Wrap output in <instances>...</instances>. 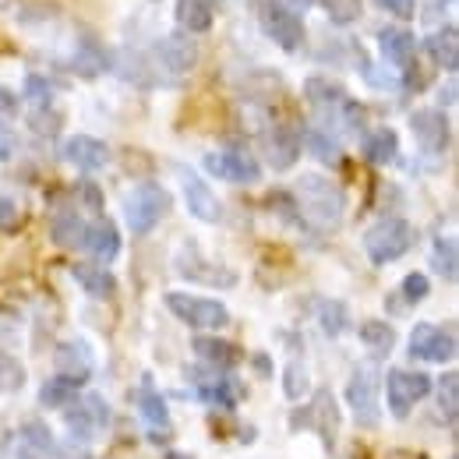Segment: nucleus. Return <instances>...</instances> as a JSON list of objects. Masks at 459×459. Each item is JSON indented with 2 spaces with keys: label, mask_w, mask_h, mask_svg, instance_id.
<instances>
[{
  "label": "nucleus",
  "mask_w": 459,
  "mask_h": 459,
  "mask_svg": "<svg viewBox=\"0 0 459 459\" xmlns=\"http://www.w3.org/2000/svg\"><path fill=\"white\" fill-rule=\"evenodd\" d=\"M293 198H297V209L304 212V220L315 223L318 230H336L343 223L346 195L336 180H329L322 173H300Z\"/></svg>",
  "instance_id": "nucleus-1"
},
{
  "label": "nucleus",
  "mask_w": 459,
  "mask_h": 459,
  "mask_svg": "<svg viewBox=\"0 0 459 459\" xmlns=\"http://www.w3.org/2000/svg\"><path fill=\"white\" fill-rule=\"evenodd\" d=\"M167 212H170V191L152 180H145L124 195V223L131 230V237L152 233Z\"/></svg>",
  "instance_id": "nucleus-2"
},
{
  "label": "nucleus",
  "mask_w": 459,
  "mask_h": 459,
  "mask_svg": "<svg viewBox=\"0 0 459 459\" xmlns=\"http://www.w3.org/2000/svg\"><path fill=\"white\" fill-rule=\"evenodd\" d=\"M413 223H406L403 216H382L378 223L364 230V251L371 258V265H393L413 247Z\"/></svg>",
  "instance_id": "nucleus-3"
},
{
  "label": "nucleus",
  "mask_w": 459,
  "mask_h": 459,
  "mask_svg": "<svg viewBox=\"0 0 459 459\" xmlns=\"http://www.w3.org/2000/svg\"><path fill=\"white\" fill-rule=\"evenodd\" d=\"M382 371L375 360H364L350 371V382H346V403H350V413L360 428H378L382 420Z\"/></svg>",
  "instance_id": "nucleus-4"
},
{
  "label": "nucleus",
  "mask_w": 459,
  "mask_h": 459,
  "mask_svg": "<svg viewBox=\"0 0 459 459\" xmlns=\"http://www.w3.org/2000/svg\"><path fill=\"white\" fill-rule=\"evenodd\" d=\"M340 428H343V413H340V403L329 389L311 393V400L300 410H293V417H290V431H315L325 449L336 446Z\"/></svg>",
  "instance_id": "nucleus-5"
},
{
  "label": "nucleus",
  "mask_w": 459,
  "mask_h": 459,
  "mask_svg": "<svg viewBox=\"0 0 459 459\" xmlns=\"http://www.w3.org/2000/svg\"><path fill=\"white\" fill-rule=\"evenodd\" d=\"M167 311H170L177 322L191 325V329H205V333H216L230 325V311L223 300L216 297H198V293H184V290H170L167 297Z\"/></svg>",
  "instance_id": "nucleus-6"
},
{
  "label": "nucleus",
  "mask_w": 459,
  "mask_h": 459,
  "mask_svg": "<svg viewBox=\"0 0 459 459\" xmlns=\"http://www.w3.org/2000/svg\"><path fill=\"white\" fill-rule=\"evenodd\" d=\"M258 22H262V32L287 54H297L304 47V18L300 11L290 7V0H262V11H258Z\"/></svg>",
  "instance_id": "nucleus-7"
},
{
  "label": "nucleus",
  "mask_w": 459,
  "mask_h": 459,
  "mask_svg": "<svg viewBox=\"0 0 459 459\" xmlns=\"http://www.w3.org/2000/svg\"><path fill=\"white\" fill-rule=\"evenodd\" d=\"M435 389V382L424 371H406V368H393L385 375V403L393 417H410V410L424 400Z\"/></svg>",
  "instance_id": "nucleus-8"
},
{
  "label": "nucleus",
  "mask_w": 459,
  "mask_h": 459,
  "mask_svg": "<svg viewBox=\"0 0 459 459\" xmlns=\"http://www.w3.org/2000/svg\"><path fill=\"white\" fill-rule=\"evenodd\" d=\"M410 357L431 360V364H453L456 360V333L438 329L431 322H417L410 333Z\"/></svg>",
  "instance_id": "nucleus-9"
},
{
  "label": "nucleus",
  "mask_w": 459,
  "mask_h": 459,
  "mask_svg": "<svg viewBox=\"0 0 459 459\" xmlns=\"http://www.w3.org/2000/svg\"><path fill=\"white\" fill-rule=\"evenodd\" d=\"M410 131H413V142L420 145L424 156H442L449 149V138H453V127H449V117L442 114L438 107H420L410 114Z\"/></svg>",
  "instance_id": "nucleus-10"
},
{
  "label": "nucleus",
  "mask_w": 459,
  "mask_h": 459,
  "mask_svg": "<svg viewBox=\"0 0 459 459\" xmlns=\"http://www.w3.org/2000/svg\"><path fill=\"white\" fill-rule=\"evenodd\" d=\"M205 173H212L216 180H230V184H258L262 180V167L251 152L244 149H223V152H209L202 160Z\"/></svg>",
  "instance_id": "nucleus-11"
},
{
  "label": "nucleus",
  "mask_w": 459,
  "mask_h": 459,
  "mask_svg": "<svg viewBox=\"0 0 459 459\" xmlns=\"http://www.w3.org/2000/svg\"><path fill=\"white\" fill-rule=\"evenodd\" d=\"M107 420H110V406H107V400H100L96 393H89L78 406H67V413H64L67 435L74 442H96V435L107 428Z\"/></svg>",
  "instance_id": "nucleus-12"
},
{
  "label": "nucleus",
  "mask_w": 459,
  "mask_h": 459,
  "mask_svg": "<svg viewBox=\"0 0 459 459\" xmlns=\"http://www.w3.org/2000/svg\"><path fill=\"white\" fill-rule=\"evenodd\" d=\"M180 191H184V205L198 223H220L223 220V202L216 198V191L198 177L195 170H180Z\"/></svg>",
  "instance_id": "nucleus-13"
},
{
  "label": "nucleus",
  "mask_w": 459,
  "mask_h": 459,
  "mask_svg": "<svg viewBox=\"0 0 459 459\" xmlns=\"http://www.w3.org/2000/svg\"><path fill=\"white\" fill-rule=\"evenodd\" d=\"M187 378H191V382H198V396H202L205 403H212V406L233 410L237 403L244 400V385H240L233 375H223V371H216V368H209V371L191 368V371H187Z\"/></svg>",
  "instance_id": "nucleus-14"
},
{
  "label": "nucleus",
  "mask_w": 459,
  "mask_h": 459,
  "mask_svg": "<svg viewBox=\"0 0 459 459\" xmlns=\"http://www.w3.org/2000/svg\"><path fill=\"white\" fill-rule=\"evenodd\" d=\"M60 160L71 163L74 170L96 173L110 163V149H107V142H100V138H92V134H71V138H64V145H60Z\"/></svg>",
  "instance_id": "nucleus-15"
},
{
  "label": "nucleus",
  "mask_w": 459,
  "mask_h": 459,
  "mask_svg": "<svg viewBox=\"0 0 459 459\" xmlns=\"http://www.w3.org/2000/svg\"><path fill=\"white\" fill-rule=\"evenodd\" d=\"M300 131L293 124H273L265 134V160L276 173L293 170V163L300 160Z\"/></svg>",
  "instance_id": "nucleus-16"
},
{
  "label": "nucleus",
  "mask_w": 459,
  "mask_h": 459,
  "mask_svg": "<svg viewBox=\"0 0 459 459\" xmlns=\"http://www.w3.org/2000/svg\"><path fill=\"white\" fill-rule=\"evenodd\" d=\"M304 100H307V107L322 117L325 124H329V120L336 124V114H340V107H343L350 96H346V89L340 82H333V78H325V74H311V78L304 82Z\"/></svg>",
  "instance_id": "nucleus-17"
},
{
  "label": "nucleus",
  "mask_w": 459,
  "mask_h": 459,
  "mask_svg": "<svg viewBox=\"0 0 459 459\" xmlns=\"http://www.w3.org/2000/svg\"><path fill=\"white\" fill-rule=\"evenodd\" d=\"M156 64L170 74H187L198 64V43L187 32H170L156 43Z\"/></svg>",
  "instance_id": "nucleus-18"
},
{
  "label": "nucleus",
  "mask_w": 459,
  "mask_h": 459,
  "mask_svg": "<svg viewBox=\"0 0 459 459\" xmlns=\"http://www.w3.org/2000/svg\"><path fill=\"white\" fill-rule=\"evenodd\" d=\"M177 273H180L184 280L209 283V287H233V283H237V276H233L230 269H220V265H212V262H205V258L198 255L195 240H187V247L180 251V258H177Z\"/></svg>",
  "instance_id": "nucleus-19"
},
{
  "label": "nucleus",
  "mask_w": 459,
  "mask_h": 459,
  "mask_svg": "<svg viewBox=\"0 0 459 459\" xmlns=\"http://www.w3.org/2000/svg\"><path fill=\"white\" fill-rule=\"evenodd\" d=\"M54 364H57V375L78 382V385H85V382L92 378V368H96L92 346L85 343V340H64V343H57V350H54Z\"/></svg>",
  "instance_id": "nucleus-20"
},
{
  "label": "nucleus",
  "mask_w": 459,
  "mask_h": 459,
  "mask_svg": "<svg viewBox=\"0 0 459 459\" xmlns=\"http://www.w3.org/2000/svg\"><path fill=\"white\" fill-rule=\"evenodd\" d=\"M378 54H382V60H389L393 67L406 71L417 60V36L410 29H400V25H385L378 32Z\"/></svg>",
  "instance_id": "nucleus-21"
},
{
  "label": "nucleus",
  "mask_w": 459,
  "mask_h": 459,
  "mask_svg": "<svg viewBox=\"0 0 459 459\" xmlns=\"http://www.w3.org/2000/svg\"><path fill=\"white\" fill-rule=\"evenodd\" d=\"M191 350H195V357L202 364H209L216 371H230V368H237L244 360V350L237 343H230V340H220V336H195Z\"/></svg>",
  "instance_id": "nucleus-22"
},
{
  "label": "nucleus",
  "mask_w": 459,
  "mask_h": 459,
  "mask_svg": "<svg viewBox=\"0 0 459 459\" xmlns=\"http://www.w3.org/2000/svg\"><path fill=\"white\" fill-rule=\"evenodd\" d=\"M71 276H74L78 287L85 290L89 297H96V300H110L117 293V276L107 265H100V262H74Z\"/></svg>",
  "instance_id": "nucleus-23"
},
{
  "label": "nucleus",
  "mask_w": 459,
  "mask_h": 459,
  "mask_svg": "<svg viewBox=\"0 0 459 459\" xmlns=\"http://www.w3.org/2000/svg\"><path fill=\"white\" fill-rule=\"evenodd\" d=\"M14 453H18V459H50L60 453V446L43 420H29V424H22V438H18Z\"/></svg>",
  "instance_id": "nucleus-24"
},
{
  "label": "nucleus",
  "mask_w": 459,
  "mask_h": 459,
  "mask_svg": "<svg viewBox=\"0 0 459 459\" xmlns=\"http://www.w3.org/2000/svg\"><path fill=\"white\" fill-rule=\"evenodd\" d=\"M424 50H428V57L435 60L446 74H456L459 71V29L456 25L435 29V32L424 39Z\"/></svg>",
  "instance_id": "nucleus-25"
},
{
  "label": "nucleus",
  "mask_w": 459,
  "mask_h": 459,
  "mask_svg": "<svg viewBox=\"0 0 459 459\" xmlns=\"http://www.w3.org/2000/svg\"><path fill=\"white\" fill-rule=\"evenodd\" d=\"M85 251H89L100 265H110L117 255H120V233H117V227L107 220V216H100L96 223H89Z\"/></svg>",
  "instance_id": "nucleus-26"
},
{
  "label": "nucleus",
  "mask_w": 459,
  "mask_h": 459,
  "mask_svg": "<svg viewBox=\"0 0 459 459\" xmlns=\"http://www.w3.org/2000/svg\"><path fill=\"white\" fill-rule=\"evenodd\" d=\"M50 237H54V244L64 247V251H82V247H85V237H89V223H85L74 209H67V212H57V216H54Z\"/></svg>",
  "instance_id": "nucleus-27"
},
{
  "label": "nucleus",
  "mask_w": 459,
  "mask_h": 459,
  "mask_svg": "<svg viewBox=\"0 0 459 459\" xmlns=\"http://www.w3.org/2000/svg\"><path fill=\"white\" fill-rule=\"evenodd\" d=\"M138 410L145 417V424L152 431H170V410H167V400L160 396V389L152 385V378L145 375L142 378V389H138Z\"/></svg>",
  "instance_id": "nucleus-28"
},
{
  "label": "nucleus",
  "mask_w": 459,
  "mask_h": 459,
  "mask_svg": "<svg viewBox=\"0 0 459 459\" xmlns=\"http://www.w3.org/2000/svg\"><path fill=\"white\" fill-rule=\"evenodd\" d=\"M173 18H177V25H180L187 36H198V32H209V29H212L216 11H212V4H205V0H177Z\"/></svg>",
  "instance_id": "nucleus-29"
},
{
  "label": "nucleus",
  "mask_w": 459,
  "mask_h": 459,
  "mask_svg": "<svg viewBox=\"0 0 459 459\" xmlns=\"http://www.w3.org/2000/svg\"><path fill=\"white\" fill-rule=\"evenodd\" d=\"M364 156H368V163H375V167L396 163V160H400V134H396L393 127L371 131V134L364 138Z\"/></svg>",
  "instance_id": "nucleus-30"
},
{
  "label": "nucleus",
  "mask_w": 459,
  "mask_h": 459,
  "mask_svg": "<svg viewBox=\"0 0 459 459\" xmlns=\"http://www.w3.org/2000/svg\"><path fill=\"white\" fill-rule=\"evenodd\" d=\"M107 64H110V57H107V50L96 43V39H82L78 47H74V57H71V67L82 74V78H100L103 71H107Z\"/></svg>",
  "instance_id": "nucleus-31"
},
{
  "label": "nucleus",
  "mask_w": 459,
  "mask_h": 459,
  "mask_svg": "<svg viewBox=\"0 0 459 459\" xmlns=\"http://www.w3.org/2000/svg\"><path fill=\"white\" fill-rule=\"evenodd\" d=\"M360 343L368 346L371 353L385 357L396 346V329L389 322H382V318H368V322H360Z\"/></svg>",
  "instance_id": "nucleus-32"
},
{
  "label": "nucleus",
  "mask_w": 459,
  "mask_h": 459,
  "mask_svg": "<svg viewBox=\"0 0 459 459\" xmlns=\"http://www.w3.org/2000/svg\"><path fill=\"white\" fill-rule=\"evenodd\" d=\"M431 265H435L438 276H446L449 283H456L459 251H456V240H453V237H435V244H431Z\"/></svg>",
  "instance_id": "nucleus-33"
},
{
  "label": "nucleus",
  "mask_w": 459,
  "mask_h": 459,
  "mask_svg": "<svg viewBox=\"0 0 459 459\" xmlns=\"http://www.w3.org/2000/svg\"><path fill=\"white\" fill-rule=\"evenodd\" d=\"M78 382H71V378H50V382H43V389H39V403L43 406H50V410H60V406H71V403L78 400Z\"/></svg>",
  "instance_id": "nucleus-34"
},
{
  "label": "nucleus",
  "mask_w": 459,
  "mask_h": 459,
  "mask_svg": "<svg viewBox=\"0 0 459 459\" xmlns=\"http://www.w3.org/2000/svg\"><path fill=\"white\" fill-rule=\"evenodd\" d=\"M318 325L325 336H343L350 329V311L343 300H322L318 304Z\"/></svg>",
  "instance_id": "nucleus-35"
},
{
  "label": "nucleus",
  "mask_w": 459,
  "mask_h": 459,
  "mask_svg": "<svg viewBox=\"0 0 459 459\" xmlns=\"http://www.w3.org/2000/svg\"><path fill=\"white\" fill-rule=\"evenodd\" d=\"M25 364L14 357V353H7V350H0V396H11V393H22L25 389Z\"/></svg>",
  "instance_id": "nucleus-36"
},
{
  "label": "nucleus",
  "mask_w": 459,
  "mask_h": 459,
  "mask_svg": "<svg viewBox=\"0 0 459 459\" xmlns=\"http://www.w3.org/2000/svg\"><path fill=\"white\" fill-rule=\"evenodd\" d=\"M435 385H438V413H442L449 424H456V417H459V375L456 371H446Z\"/></svg>",
  "instance_id": "nucleus-37"
},
{
  "label": "nucleus",
  "mask_w": 459,
  "mask_h": 459,
  "mask_svg": "<svg viewBox=\"0 0 459 459\" xmlns=\"http://www.w3.org/2000/svg\"><path fill=\"white\" fill-rule=\"evenodd\" d=\"M307 149L315 152V160H322V163H329V167H336L340 160H343V149H340V142L325 131V127H315V131H307Z\"/></svg>",
  "instance_id": "nucleus-38"
},
{
  "label": "nucleus",
  "mask_w": 459,
  "mask_h": 459,
  "mask_svg": "<svg viewBox=\"0 0 459 459\" xmlns=\"http://www.w3.org/2000/svg\"><path fill=\"white\" fill-rule=\"evenodd\" d=\"M318 7L333 25H353L364 14V0H318Z\"/></svg>",
  "instance_id": "nucleus-39"
},
{
  "label": "nucleus",
  "mask_w": 459,
  "mask_h": 459,
  "mask_svg": "<svg viewBox=\"0 0 459 459\" xmlns=\"http://www.w3.org/2000/svg\"><path fill=\"white\" fill-rule=\"evenodd\" d=\"M307 389H311V378H307L304 360H290L287 375H283V393H287V400H304Z\"/></svg>",
  "instance_id": "nucleus-40"
},
{
  "label": "nucleus",
  "mask_w": 459,
  "mask_h": 459,
  "mask_svg": "<svg viewBox=\"0 0 459 459\" xmlns=\"http://www.w3.org/2000/svg\"><path fill=\"white\" fill-rule=\"evenodd\" d=\"M25 100L36 110H47V107H54V85L47 78H39V74H29L25 78Z\"/></svg>",
  "instance_id": "nucleus-41"
},
{
  "label": "nucleus",
  "mask_w": 459,
  "mask_h": 459,
  "mask_svg": "<svg viewBox=\"0 0 459 459\" xmlns=\"http://www.w3.org/2000/svg\"><path fill=\"white\" fill-rule=\"evenodd\" d=\"M428 293H431V280H428L424 273H410V276L400 283V297L410 304V307L420 304V300H428Z\"/></svg>",
  "instance_id": "nucleus-42"
},
{
  "label": "nucleus",
  "mask_w": 459,
  "mask_h": 459,
  "mask_svg": "<svg viewBox=\"0 0 459 459\" xmlns=\"http://www.w3.org/2000/svg\"><path fill=\"white\" fill-rule=\"evenodd\" d=\"M18 227H22V209H18V202L7 198V195H0V230H4V233H14Z\"/></svg>",
  "instance_id": "nucleus-43"
},
{
  "label": "nucleus",
  "mask_w": 459,
  "mask_h": 459,
  "mask_svg": "<svg viewBox=\"0 0 459 459\" xmlns=\"http://www.w3.org/2000/svg\"><path fill=\"white\" fill-rule=\"evenodd\" d=\"M78 195H82L85 209H92L96 216H103V191H100L92 180H82V184H78Z\"/></svg>",
  "instance_id": "nucleus-44"
},
{
  "label": "nucleus",
  "mask_w": 459,
  "mask_h": 459,
  "mask_svg": "<svg viewBox=\"0 0 459 459\" xmlns=\"http://www.w3.org/2000/svg\"><path fill=\"white\" fill-rule=\"evenodd\" d=\"M382 11L396 14V18H413L417 14V0H375Z\"/></svg>",
  "instance_id": "nucleus-45"
},
{
  "label": "nucleus",
  "mask_w": 459,
  "mask_h": 459,
  "mask_svg": "<svg viewBox=\"0 0 459 459\" xmlns=\"http://www.w3.org/2000/svg\"><path fill=\"white\" fill-rule=\"evenodd\" d=\"M11 156H14V131L0 120V163H4V160H11Z\"/></svg>",
  "instance_id": "nucleus-46"
},
{
  "label": "nucleus",
  "mask_w": 459,
  "mask_h": 459,
  "mask_svg": "<svg viewBox=\"0 0 459 459\" xmlns=\"http://www.w3.org/2000/svg\"><path fill=\"white\" fill-rule=\"evenodd\" d=\"M456 100H459L456 74H449V82H446V89H438V103H442V107H456ZM442 107H438V110H442Z\"/></svg>",
  "instance_id": "nucleus-47"
},
{
  "label": "nucleus",
  "mask_w": 459,
  "mask_h": 459,
  "mask_svg": "<svg viewBox=\"0 0 459 459\" xmlns=\"http://www.w3.org/2000/svg\"><path fill=\"white\" fill-rule=\"evenodd\" d=\"M18 107H22V100H18L11 89H0V114L14 117V114H18Z\"/></svg>",
  "instance_id": "nucleus-48"
},
{
  "label": "nucleus",
  "mask_w": 459,
  "mask_h": 459,
  "mask_svg": "<svg viewBox=\"0 0 459 459\" xmlns=\"http://www.w3.org/2000/svg\"><path fill=\"white\" fill-rule=\"evenodd\" d=\"M251 364L258 368V375H273V368H269V360H265V353H255V357H251Z\"/></svg>",
  "instance_id": "nucleus-49"
},
{
  "label": "nucleus",
  "mask_w": 459,
  "mask_h": 459,
  "mask_svg": "<svg viewBox=\"0 0 459 459\" xmlns=\"http://www.w3.org/2000/svg\"><path fill=\"white\" fill-rule=\"evenodd\" d=\"M385 459H428L424 453H410V449H393Z\"/></svg>",
  "instance_id": "nucleus-50"
},
{
  "label": "nucleus",
  "mask_w": 459,
  "mask_h": 459,
  "mask_svg": "<svg viewBox=\"0 0 459 459\" xmlns=\"http://www.w3.org/2000/svg\"><path fill=\"white\" fill-rule=\"evenodd\" d=\"M446 4H453V0H424L428 11H438V7H446Z\"/></svg>",
  "instance_id": "nucleus-51"
},
{
  "label": "nucleus",
  "mask_w": 459,
  "mask_h": 459,
  "mask_svg": "<svg viewBox=\"0 0 459 459\" xmlns=\"http://www.w3.org/2000/svg\"><path fill=\"white\" fill-rule=\"evenodd\" d=\"M167 459H191V456H184V453H167Z\"/></svg>",
  "instance_id": "nucleus-52"
},
{
  "label": "nucleus",
  "mask_w": 459,
  "mask_h": 459,
  "mask_svg": "<svg viewBox=\"0 0 459 459\" xmlns=\"http://www.w3.org/2000/svg\"><path fill=\"white\" fill-rule=\"evenodd\" d=\"M205 4H220V0H205Z\"/></svg>",
  "instance_id": "nucleus-53"
},
{
  "label": "nucleus",
  "mask_w": 459,
  "mask_h": 459,
  "mask_svg": "<svg viewBox=\"0 0 459 459\" xmlns=\"http://www.w3.org/2000/svg\"><path fill=\"white\" fill-rule=\"evenodd\" d=\"M453 459H456V456H453Z\"/></svg>",
  "instance_id": "nucleus-54"
}]
</instances>
